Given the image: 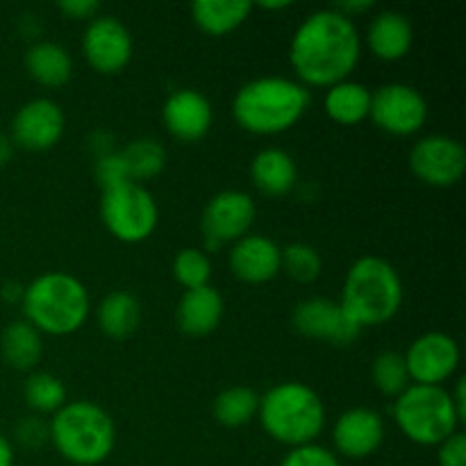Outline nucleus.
Listing matches in <instances>:
<instances>
[{
    "label": "nucleus",
    "mask_w": 466,
    "mask_h": 466,
    "mask_svg": "<svg viewBox=\"0 0 466 466\" xmlns=\"http://www.w3.org/2000/svg\"><path fill=\"white\" fill-rule=\"evenodd\" d=\"M362 55L358 25L337 9L312 12L289 44V64L303 86H326L349 80Z\"/></svg>",
    "instance_id": "obj_1"
},
{
    "label": "nucleus",
    "mask_w": 466,
    "mask_h": 466,
    "mask_svg": "<svg viewBox=\"0 0 466 466\" xmlns=\"http://www.w3.org/2000/svg\"><path fill=\"white\" fill-rule=\"evenodd\" d=\"M309 107V91L300 82L280 76L255 77L232 98V116L241 130L273 137L291 130Z\"/></svg>",
    "instance_id": "obj_2"
},
{
    "label": "nucleus",
    "mask_w": 466,
    "mask_h": 466,
    "mask_svg": "<svg viewBox=\"0 0 466 466\" xmlns=\"http://www.w3.org/2000/svg\"><path fill=\"white\" fill-rule=\"evenodd\" d=\"M23 317L41 335L66 337L80 330L91 312L86 287L64 271L41 273L23 289Z\"/></svg>",
    "instance_id": "obj_3"
},
{
    "label": "nucleus",
    "mask_w": 466,
    "mask_h": 466,
    "mask_svg": "<svg viewBox=\"0 0 466 466\" xmlns=\"http://www.w3.org/2000/svg\"><path fill=\"white\" fill-rule=\"evenodd\" d=\"M339 305L360 328L382 326L403 305V280L391 262L378 255H364L346 273Z\"/></svg>",
    "instance_id": "obj_4"
},
{
    "label": "nucleus",
    "mask_w": 466,
    "mask_h": 466,
    "mask_svg": "<svg viewBox=\"0 0 466 466\" xmlns=\"http://www.w3.org/2000/svg\"><path fill=\"white\" fill-rule=\"evenodd\" d=\"M50 444L76 466L103 464L116 446V426L107 410L91 400H66L48 423Z\"/></svg>",
    "instance_id": "obj_5"
},
{
    "label": "nucleus",
    "mask_w": 466,
    "mask_h": 466,
    "mask_svg": "<svg viewBox=\"0 0 466 466\" xmlns=\"http://www.w3.org/2000/svg\"><path fill=\"white\" fill-rule=\"evenodd\" d=\"M258 419L264 432L289 449L314 444L326 426V405L303 382H280L259 396Z\"/></svg>",
    "instance_id": "obj_6"
},
{
    "label": "nucleus",
    "mask_w": 466,
    "mask_h": 466,
    "mask_svg": "<svg viewBox=\"0 0 466 466\" xmlns=\"http://www.w3.org/2000/svg\"><path fill=\"white\" fill-rule=\"evenodd\" d=\"M399 431L417 446H440L458 432L460 419L444 387L410 385L394 400Z\"/></svg>",
    "instance_id": "obj_7"
},
{
    "label": "nucleus",
    "mask_w": 466,
    "mask_h": 466,
    "mask_svg": "<svg viewBox=\"0 0 466 466\" xmlns=\"http://www.w3.org/2000/svg\"><path fill=\"white\" fill-rule=\"evenodd\" d=\"M100 218L114 239L123 244H141L157 230L159 208L157 200L144 185L126 182V185L103 191Z\"/></svg>",
    "instance_id": "obj_8"
},
{
    "label": "nucleus",
    "mask_w": 466,
    "mask_h": 466,
    "mask_svg": "<svg viewBox=\"0 0 466 466\" xmlns=\"http://www.w3.org/2000/svg\"><path fill=\"white\" fill-rule=\"evenodd\" d=\"M369 118L382 132L394 137H412L426 126L428 103L421 91L405 82H390L371 91Z\"/></svg>",
    "instance_id": "obj_9"
},
{
    "label": "nucleus",
    "mask_w": 466,
    "mask_h": 466,
    "mask_svg": "<svg viewBox=\"0 0 466 466\" xmlns=\"http://www.w3.org/2000/svg\"><path fill=\"white\" fill-rule=\"evenodd\" d=\"M255 217H258V208L246 191L228 189L212 196V200L205 205L203 218H200L208 248L217 250L250 235Z\"/></svg>",
    "instance_id": "obj_10"
},
{
    "label": "nucleus",
    "mask_w": 466,
    "mask_h": 466,
    "mask_svg": "<svg viewBox=\"0 0 466 466\" xmlns=\"http://www.w3.org/2000/svg\"><path fill=\"white\" fill-rule=\"evenodd\" d=\"M410 168L423 185L449 189L462 180L466 150L453 137L428 135L410 150Z\"/></svg>",
    "instance_id": "obj_11"
},
{
    "label": "nucleus",
    "mask_w": 466,
    "mask_h": 466,
    "mask_svg": "<svg viewBox=\"0 0 466 466\" xmlns=\"http://www.w3.org/2000/svg\"><path fill=\"white\" fill-rule=\"evenodd\" d=\"M403 358L412 385L441 387L458 371L460 346L446 332L432 330L417 337Z\"/></svg>",
    "instance_id": "obj_12"
},
{
    "label": "nucleus",
    "mask_w": 466,
    "mask_h": 466,
    "mask_svg": "<svg viewBox=\"0 0 466 466\" xmlns=\"http://www.w3.org/2000/svg\"><path fill=\"white\" fill-rule=\"evenodd\" d=\"M66 130V116L62 107L50 98L27 100L18 107L12 118V137L14 146L30 153H46L64 137Z\"/></svg>",
    "instance_id": "obj_13"
},
{
    "label": "nucleus",
    "mask_w": 466,
    "mask_h": 466,
    "mask_svg": "<svg viewBox=\"0 0 466 466\" xmlns=\"http://www.w3.org/2000/svg\"><path fill=\"white\" fill-rule=\"evenodd\" d=\"M132 35L118 18L96 16L82 36L86 64L103 76L121 73L132 59Z\"/></svg>",
    "instance_id": "obj_14"
},
{
    "label": "nucleus",
    "mask_w": 466,
    "mask_h": 466,
    "mask_svg": "<svg viewBox=\"0 0 466 466\" xmlns=\"http://www.w3.org/2000/svg\"><path fill=\"white\" fill-rule=\"evenodd\" d=\"M291 323L299 335L328 341L341 349L353 344L362 332V328L350 321L341 305L330 299H308L299 303L291 314Z\"/></svg>",
    "instance_id": "obj_15"
},
{
    "label": "nucleus",
    "mask_w": 466,
    "mask_h": 466,
    "mask_svg": "<svg viewBox=\"0 0 466 466\" xmlns=\"http://www.w3.org/2000/svg\"><path fill=\"white\" fill-rule=\"evenodd\" d=\"M385 441V421L376 410H346L332 428L335 453L349 460H364L378 453Z\"/></svg>",
    "instance_id": "obj_16"
},
{
    "label": "nucleus",
    "mask_w": 466,
    "mask_h": 466,
    "mask_svg": "<svg viewBox=\"0 0 466 466\" xmlns=\"http://www.w3.org/2000/svg\"><path fill=\"white\" fill-rule=\"evenodd\" d=\"M228 264L237 280L264 285L282 271V248L264 235H246L232 244Z\"/></svg>",
    "instance_id": "obj_17"
},
{
    "label": "nucleus",
    "mask_w": 466,
    "mask_h": 466,
    "mask_svg": "<svg viewBox=\"0 0 466 466\" xmlns=\"http://www.w3.org/2000/svg\"><path fill=\"white\" fill-rule=\"evenodd\" d=\"M167 130L180 141H200L209 132L214 112L209 100L196 89H177L162 107Z\"/></svg>",
    "instance_id": "obj_18"
},
{
    "label": "nucleus",
    "mask_w": 466,
    "mask_h": 466,
    "mask_svg": "<svg viewBox=\"0 0 466 466\" xmlns=\"http://www.w3.org/2000/svg\"><path fill=\"white\" fill-rule=\"evenodd\" d=\"M226 303L218 289L214 287H200V289H189L180 296L176 309L177 326L189 337H208L221 323Z\"/></svg>",
    "instance_id": "obj_19"
},
{
    "label": "nucleus",
    "mask_w": 466,
    "mask_h": 466,
    "mask_svg": "<svg viewBox=\"0 0 466 466\" xmlns=\"http://www.w3.org/2000/svg\"><path fill=\"white\" fill-rule=\"evenodd\" d=\"M414 27L405 14L387 9L373 16L367 30V46L382 62H399L412 50Z\"/></svg>",
    "instance_id": "obj_20"
},
{
    "label": "nucleus",
    "mask_w": 466,
    "mask_h": 466,
    "mask_svg": "<svg viewBox=\"0 0 466 466\" xmlns=\"http://www.w3.org/2000/svg\"><path fill=\"white\" fill-rule=\"evenodd\" d=\"M250 180L264 196L280 198L296 187L299 168L294 157L280 148H264L250 162Z\"/></svg>",
    "instance_id": "obj_21"
},
{
    "label": "nucleus",
    "mask_w": 466,
    "mask_h": 466,
    "mask_svg": "<svg viewBox=\"0 0 466 466\" xmlns=\"http://www.w3.org/2000/svg\"><path fill=\"white\" fill-rule=\"evenodd\" d=\"M25 71L27 76L41 86H62L71 80L73 76V59L64 46L55 41H36L25 53Z\"/></svg>",
    "instance_id": "obj_22"
},
{
    "label": "nucleus",
    "mask_w": 466,
    "mask_h": 466,
    "mask_svg": "<svg viewBox=\"0 0 466 466\" xmlns=\"http://www.w3.org/2000/svg\"><path fill=\"white\" fill-rule=\"evenodd\" d=\"M96 319L109 339H127L141 323V305L130 291H109L96 308Z\"/></svg>",
    "instance_id": "obj_23"
},
{
    "label": "nucleus",
    "mask_w": 466,
    "mask_h": 466,
    "mask_svg": "<svg viewBox=\"0 0 466 466\" xmlns=\"http://www.w3.org/2000/svg\"><path fill=\"white\" fill-rule=\"evenodd\" d=\"M253 12L246 0H198L191 5V18L200 32L209 36H226L244 25Z\"/></svg>",
    "instance_id": "obj_24"
},
{
    "label": "nucleus",
    "mask_w": 466,
    "mask_h": 466,
    "mask_svg": "<svg viewBox=\"0 0 466 466\" xmlns=\"http://www.w3.org/2000/svg\"><path fill=\"white\" fill-rule=\"evenodd\" d=\"M0 353L3 360L16 371H30L44 358V339L36 328L30 323L12 321L0 335Z\"/></svg>",
    "instance_id": "obj_25"
},
{
    "label": "nucleus",
    "mask_w": 466,
    "mask_h": 466,
    "mask_svg": "<svg viewBox=\"0 0 466 466\" xmlns=\"http://www.w3.org/2000/svg\"><path fill=\"white\" fill-rule=\"evenodd\" d=\"M323 109H326L328 118L339 123V126H358L364 118H369L371 89L353 80L332 85L323 98Z\"/></svg>",
    "instance_id": "obj_26"
},
{
    "label": "nucleus",
    "mask_w": 466,
    "mask_h": 466,
    "mask_svg": "<svg viewBox=\"0 0 466 466\" xmlns=\"http://www.w3.org/2000/svg\"><path fill=\"white\" fill-rule=\"evenodd\" d=\"M259 396L250 387H228L214 400V417L223 428H241L258 417Z\"/></svg>",
    "instance_id": "obj_27"
},
{
    "label": "nucleus",
    "mask_w": 466,
    "mask_h": 466,
    "mask_svg": "<svg viewBox=\"0 0 466 466\" xmlns=\"http://www.w3.org/2000/svg\"><path fill=\"white\" fill-rule=\"evenodd\" d=\"M123 159H126L127 173H130L132 182L153 180L167 167V150L162 144L155 139H137L130 141L126 148L121 150Z\"/></svg>",
    "instance_id": "obj_28"
},
{
    "label": "nucleus",
    "mask_w": 466,
    "mask_h": 466,
    "mask_svg": "<svg viewBox=\"0 0 466 466\" xmlns=\"http://www.w3.org/2000/svg\"><path fill=\"white\" fill-rule=\"evenodd\" d=\"M23 399L36 414H55L66 405V385L53 373H32L23 385Z\"/></svg>",
    "instance_id": "obj_29"
},
{
    "label": "nucleus",
    "mask_w": 466,
    "mask_h": 466,
    "mask_svg": "<svg viewBox=\"0 0 466 466\" xmlns=\"http://www.w3.org/2000/svg\"><path fill=\"white\" fill-rule=\"evenodd\" d=\"M371 380L382 396L399 399V396L412 385L408 367H405L403 353L385 350V353L378 355L371 364Z\"/></svg>",
    "instance_id": "obj_30"
},
{
    "label": "nucleus",
    "mask_w": 466,
    "mask_h": 466,
    "mask_svg": "<svg viewBox=\"0 0 466 466\" xmlns=\"http://www.w3.org/2000/svg\"><path fill=\"white\" fill-rule=\"evenodd\" d=\"M173 278L185 287V291L208 287L212 278V259L208 250L182 248L173 259Z\"/></svg>",
    "instance_id": "obj_31"
},
{
    "label": "nucleus",
    "mask_w": 466,
    "mask_h": 466,
    "mask_svg": "<svg viewBox=\"0 0 466 466\" xmlns=\"http://www.w3.org/2000/svg\"><path fill=\"white\" fill-rule=\"evenodd\" d=\"M321 255L317 253V248H312L309 244H289L282 250V271L291 278L294 282L300 285H309V282L317 280L321 276Z\"/></svg>",
    "instance_id": "obj_32"
},
{
    "label": "nucleus",
    "mask_w": 466,
    "mask_h": 466,
    "mask_svg": "<svg viewBox=\"0 0 466 466\" xmlns=\"http://www.w3.org/2000/svg\"><path fill=\"white\" fill-rule=\"evenodd\" d=\"M94 176L103 191L114 189V187H121L126 185V182H132L121 150H112V153L103 155V157H96Z\"/></svg>",
    "instance_id": "obj_33"
},
{
    "label": "nucleus",
    "mask_w": 466,
    "mask_h": 466,
    "mask_svg": "<svg viewBox=\"0 0 466 466\" xmlns=\"http://www.w3.org/2000/svg\"><path fill=\"white\" fill-rule=\"evenodd\" d=\"M280 466H341L339 455L321 444H305L289 449Z\"/></svg>",
    "instance_id": "obj_34"
},
{
    "label": "nucleus",
    "mask_w": 466,
    "mask_h": 466,
    "mask_svg": "<svg viewBox=\"0 0 466 466\" xmlns=\"http://www.w3.org/2000/svg\"><path fill=\"white\" fill-rule=\"evenodd\" d=\"M16 440L21 441L25 449H41L46 441H50L48 423L39 417L23 419L16 426Z\"/></svg>",
    "instance_id": "obj_35"
},
{
    "label": "nucleus",
    "mask_w": 466,
    "mask_h": 466,
    "mask_svg": "<svg viewBox=\"0 0 466 466\" xmlns=\"http://www.w3.org/2000/svg\"><path fill=\"white\" fill-rule=\"evenodd\" d=\"M437 464L440 466H466V435L455 432L437 446Z\"/></svg>",
    "instance_id": "obj_36"
},
{
    "label": "nucleus",
    "mask_w": 466,
    "mask_h": 466,
    "mask_svg": "<svg viewBox=\"0 0 466 466\" xmlns=\"http://www.w3.org/2000/svg\"><path fill=\"white\" fill-rule=\"evenodd\" d=\"M57 9L73 21H94L100 12L98 0H62Z\"/></svg>",
    "instance_id": "obj_37"
},
{
    "label": "nucleus",
    "mask_w": 466,
    "mask_h": 466,
    "mask_svg": "<svg viewBox=\"0 0 466 466\" xmlns=\"http://www.w3.org/2000/svg\"><path fill=\"white\" fill-rule=\"evenodd\" d=\"M451 396V403H453V410L455 414H458L460 423L466 419V380L464 378H460L458 382H455V390L449 391Z\"/></svg>",
    "instance_id": "obj_38"
},
{
    "label": "nucleus",
    "mask_w": 466,
    "mask_h": 466,
    "mask_svg": "<svg viewBox=\"0 0 466 466\" xmlns=\"http://www.w3.org/2000/svg\"><path fill=\"white\" fill-rule=\"evenodd\" d=\"M332 9H337V12L344 14V16H349L350 21H353L355 14H364L369 12V9H373V3L371 0H358V3H355V0H344V3L332 5Z\"/></svg>",
    "instance_id": "obj_39"
},
{
    "label": "nucleus",
    "mask_w": 466,
    "mask_h": 466,
    "mask_svg": "<svg viewBox=\"0 0 466 466\" xmlns=\"http://www.w3.org/2000/svg\"><path fill=\"white\" fill-rule=\"evenodd\" d=\"M14 148H16V146H14L12 137L5 135V132H0V168L7 167L9 159L14 157Z\"/></svg>",
    "instance_id": "obj_40"
},
{
    "label": "nucleus",
    "mask_w": 466,
    "mask_h": 466,
    "mask_svg": "<svg viewBox=\"0 0 466 466\" xmlns=\"http://www.w3.org/2000/svg\"><path fill=\"white\" fill-rule=\"evenodd\" d=\"M0 466H14V446L3 432H0Z\"/></svg>",
    "instance_id": "obj_41"
},
{
    "label": "nucleus",
    "mask_w": 466,
    "mask_h": 466,
    "mask_svg": "<svg viewBox=\"0 0 466 466\" xmlns=\"http://www.w3.org/2000/svg\"><path fill=\"white\" fill-rule=\"evenodd\" d=\"M23 289H25V287H18V285H5L3 287V296L5 299H16V300H21L23 299Z\"/></svg>",
    "instance_id": "obj_42"
},
{
    "label": "nucleus",
    "mask_w": 466,
    "mask_h": 466,
    "mask_svg": "<svg viewBox=\"0 0 466 466\" xmlns=\"http://www.w3.org/2000/svg\"><path fill=\"white\" fill-rule=\"evenodd\" d=\"M259 9H264V12H278V9H289L291 3H285V0H280V3H258Z\"/></svg>",
    "instance_id": "obj_43"
}]
</instances>
